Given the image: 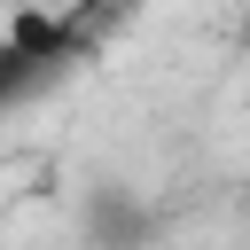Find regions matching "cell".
<instances>
[{
  "label": "cell",
  "instance_id": "obj_1",
  "mask_svg": "<svg viewBox=\"0 0 250 250\" xmlns=\"http://www.w3.org/2000/svg\"><path fill=\"white\" fill-rule=\"evenodd\" d=\"M0 39H8L16 55H31L39 70H55V78L86 70V55H78V39H70L62 8H47V0H16V8H8V23H0Z\"/></svg>",
  "mask_w": 250,
  "mask_h": 250
},
{
  "label": "cell",
  "instance_id": "obj_2",
  "mask_svg": "<svg viewBox=\"0 0 250 250\" xmlns=\"http://www.w3.org/2000/svg\"><path fill=\"white\" fill-rule=\"evenodd\" d=\"M148 227H156L148 203L125 195V188L102 180V188L86 195V242H94V250H133V242H148Z\"/></svg>",
  "mask_w": 250,
  "mask_h": 250
},
{
  "label": "cell",
  "instance_id": "obj_4",
  "mask_svg": "<svg viewBox=\"0 0 250 250\" xmlns=\"http://www.w3.org/2000/svg\"><path fill=\"white\" fill-rule=\"evenodd\" d=\"M47 86H62L55 70H39L31 55H16L8 39H0V109H23V102H39Z\"/></svg>",
  "mask_w": 250,
  "mask_h": 250
},
{
  "label": "cell",
  "instance_id": "obj_3",
  "mask_svg": "<svg viewBox=\"0 0 250 250\" xmlns=\"http://www.w3.org/2000/svg\"><path fill=\"white\" fill-rule=\"evenodd\" d=\"M62 23H70V39H78V55H86V70L141 23V0H62Z\"/></svg>",
  "mask_w": 250,
  "mask_h": 250
}]
</instances>
